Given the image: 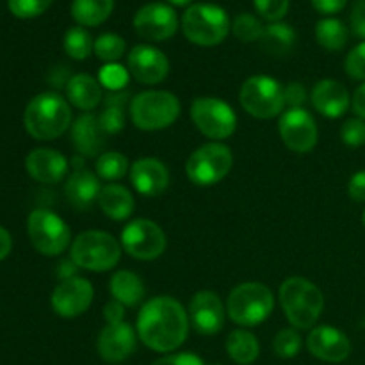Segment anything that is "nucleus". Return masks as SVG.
Listing matches in <instances>:
<instances>
[{
    "mask_svg": "<svg viewBox=\"0 0 365 365\" xmlns=\"http://www.w3.org/2000/svg\"><path fill=\"white\" fill-rule=\"evenodd\" d=\"M134 29L141 38L148 39V41H164L177 32V13L168 4H146L135 13Z\"/></svg>",
    "mask_w": 365,
    "mask_h": 365,
    "instance_id": "4468645a",
    "label": "nucleus"
},
{
    "mask_svg": "<svg viewBox=\"0 0 365 365\" xmlns=\"http://www.w3.org/2000/svg\"><path fill=\"white\" fill-rule=\"evenodd\" d=\"M93 285L81 277L63 280L52 292V309L57 316L73 319L82 316L93 302Z\"/></svg>",
    "mask_w": 365,
    "mask_h": 365,
    "instance_id": "2eb2a0df",
    "label": "nucleus"
},
{
    "mask_svg": "<svg viewBox=\"0 0 365 365\" xmlns=\"http://www.w3.org/2000/svg\"><path fill=\"white\" fill-rule=\"evenodd\" d=\"M27 234L32 246L46 257L64 253L71 241L70 227L56 212L46 209H36L29 214Z\"/></svg>",
    "mask_w": 365,
    "mask_h": 365,
    "instance_id": "1a4fd4ad",
    "label": "nucleus"
},
{
    "mask_svg": "<svg viewBox=\"0 0 365 365\" xmlns=\"http://www.w3.org/2000/svg\"><path fill=\"white\" fill-rule=\"evenodd\" d=\"M191 120L209 139L230 138L237 128V116L227 102L214 96H200L191 106Z\"/></svg>",
    "mask_w": 365,
    "mask_h": 365,
    "instance_id": "9b49d317",
    "label": "nucleus"
},
{
    "mask_svg": "<svg viewBox=\"0 0 365 365\" xmlns=\"http://www.w3.org/2000/svg\"><path fill=\"white\" fill-rule=\"evenodd\" d=\"M152 365H205L203 360L195 353H177V355H168L159 359Z\"/></svg>",
    "mask_w": 365,
    "mask_h": 365,
    "instance_id": "c03bdc74",
    "label": "nucleus"
},
{
    "mask_svg": "<svg viewBox=\"0 0 365 365\" xmlns=\"http://www.w3.org/2000/svg\"><path fill=\"white\" fill-rule=\"evenodd\" d=\"M128 98H130L128 91H116L107 95L103 100V110L98 116V121L107 135L123 130L125 107H127Z\"/></svg>",
    "mask_w": 365,
    "mask_h": 365,
    "instance_id": "c756f323",
    "label": "nucleus"
},
{
    "mask_svg": "<svg viewBox=\"0 0 365 365\" xmlns=\"http://www.w3.org/2000/svg\"><path fill=\"white\" fill-rule=\"evenodd\" d=\"M25 170L41 184H57L68 173V160L52 148H36L25 159Z\"/></svg>",
    "mask_w": 365,
    "mask_h": 365,
    "instance_id": "412c9836",
    "label": "nucleus"
},
{
    "mask_svg": "<svg viewBox=\"0 0 365 365\" xmlns=\"http://www.w3.org/2000/svg\"><path fill=\"white\" fill-rule=\"evenodd\" d=\"M351 106H353V110H355L356 116L360 118V120L365 121V82L362 86H359L355 91V95H353L351 98Z\"/></svg>",
    "mask_w": 365,
    "mask_h": 365,
    "instance_id": "8fccbe9b",
    "label": "nucleus"
},
{
    "mask_svg": "<svg viewBox=\"0 0 365 365\" xmlns=\"http://www.w3.org/2000/svg\"><path fill=\"white\" fill-rule=\"evenodd\" d=\"M348 192H349V198H351L353 202H359V203L365 202V170L356 171V173L349 178Z\"/></svg>",
    "mask_w": 365,
    "mask_h": 365,
    "instance_id": "a18cd8bd",
    "label": "nucleus"
},
{
    "mask_svg": "<svg viewBox=\"0 0 365 365\" xmlns=\"http://www.w3.org/2000/svg\"><path fill=\"white\" fill-rule=\"evenodd\" d=\"M346 73L349 75L355 81H364L365 82V41L356 45L351 52L346 57Z\"/></svg>",
    "mask_w": 365,
    "mask_h": 365,
    "instance_id": "79ce46f5",
    "label": "nucleus"
},
{
    "mask_svg": "<svg viewBox=\"0 0 365 365\" xmlns=\"http://www.w3.org/2000/svg\"><path fill=\"white\" fill-rule=\"evenodd\" d=\"M103 317H106L107 324L123 323L125 307L121 305L120 302H116V299H110V302H107L106 307H103Z\"/></svg>",
    "mask_w": 365,
    "mask_h": 365,
    "instance_id": "de8ad7c7",
    "label": "nucleus"
},
{
    "mask_svg": "<svg viewBox=\"0 0 365 365\" xmlns=\"http://www.w3.org/2000/svg\"><path fill=\"white\" fill-rule=\"evenodd\" d=\"M135 344H138V337H135L134 328L123 321V323L107 324L100 331L96 348L106 362L120 364L135 351Z\"/></svg>",
    "mask_w": 365,
    "mask_h": 365,
    "instance_id": "6ab92c4d",
    "label": "nucleus"
},
{
    "mask_svg": "<svg viewBox=\"0 0 365 365\" xmlns=\"http://www.w3.org/2000/svg\"><path fill=\"white\" fill-rule=\"evenodd\" d=\"M278 132L287 148L298 153L310 152L316 146L319 135L316 120L303 107H292L285 110L278 120Z\"/></svg>",
    "mask_w": 365,
    "mask_h": 365,
    "instance_id": "ddd939ff",
    "label": "nucleus"
},
{
    "mask_svg": "<svg viewBox=\"0 0 365 365\" xmlns=\"http://www.w3.org/2000/svg\"><path fill=\"white\" fill-rule=\"evenodd\" d=\"M189 334L184 307L170 296H157L143 305L138 316V335L146 348L170 353L180 348Z\"/></svg>",
    "mask_w": 365,
    "mask_h": 365,
    "instance_id": "f257e3e1",
    "label": "nucleus"
},
{
    "mask_svg": "<svg viewBox=\"0 0 365 365\" xmlns=\"http://www.w3.org/2000/svg\"><path fill=\"white\" fill-rule=\"evenodd\" d=\"M232 150L223 143H207L191 153L185 171L192 184L209 187L223 180L232 170Z\"/></svg>",
    "mask_w": 365,
    "mask_h": 365,
    "instance_id": "9d476101",
    "label": "nucleus"
},
{
    "mask_svg": "<svg viewBox=\"0 0 365 365\" xmlns=\"http://www.w3.org/2000/svg\"><path fill=\"white\" fill-rule=\"evenodd\" d=\"M7 4H9V11L14 16L29 20V18L45 13L52 6V0H9Z\"/></svg>",
    "mask_w": 365,
    "mask_h": 365,
    "instance_id": "58836bf2",
    "label": "nucleus"
},
{
    "mask_svg": "<svg viewBox=\"0 0 365 365\" xmlns=\"http://www.w3.org/2000/svg\"><path fill=\"white\" fill-rule=\"evenodd\" d=\"M71 260L88 271H109L120 262L121 246L107 232L89 230L78 235L70 248Z\"/></svg>",
    "mask_w": 365,
    "mask_h": 365,
    "instance_id": "0eeeda50",
    "label": "nucleus"
},
{
    "mask_svg": "<svg viewBox=\"0 0 365 365\" xmlns=\"http://www.w3.org/2000/svg\"><path fill=\"white\" fill-rule=\"evenodd\" d=\"M310 2L321 14H335L344 9L348 0H310Z\"/></svg>",
    "mask_w": 365,
    "mask_h": 365,
    "instance_id": "09e8293b",
    "label": "nucleus"
},
{
    "mask_svg": "<svg viewBox=\"0 0 365 365\" xmlns=\"http://www.w3.org/2000/svg\"><path fill=\"white\" fill-rule=\"evenodd\" d=\"M274 309L273 292L260 282H246L230 292L227 302L228 317L239 327H257Z\"/></svg>",
    "mask_w": 365,
    "mask_h": 365,
    "instance_id": "39448f33",
    "label": "nucleus"
},
{
    "mask_svg": "<svg viewBox=\"0 0 365 365\" xmlns=\"http://www.w3.org/2000/svg\"><path fill=\"white\" fill-rule=\"evenodd\" d=\"M232 31H234L235 38L241 39V41L245 43L260 41L264 32V25L262 21L257 16H253V14L241 13L235 16L234 24H232Z\"/></svg>",
    "mask_w": 365,
    "mask_h": 365,
    "instance_id": "c9c22d12",
    "label": "nucleus"
},
{
    "mask_svg": "<svg viewBox=\"0 0 365 365\" xmlns=\"http://www.w3.org/2000/svg\"><path fill=\"white\" fill-rule=\"evenodd\" d=\"M96 175L103 180H120L130 171L128 159L120 152H106L96 160Z\"/></svg>",
    "mask_w": 365,
    "mask_h": 365,
    "instance_id": "f704fd0d",
    "label": "nucleus"
},
{
    "mask_svg": "<svg viewBox=\"0 0 365 365\" xmlns=\"http://www.w3.org/2000/svg\"><path fill=\"white\" fill-rule=\"evenodd\" d=\"M362 223H364V227H365V210H364V214H362Z\"/></svg>",
    "mask_w": 365,
    "mask_h": 365,
    "instance_id": "864d4df0",
    "label": "nucleus"
},
{
    "mask_svg": "<svg viewBox=\"0 0 365 365\" xmlns=\"http://www.w3.org/2000/svg\"><path fill=\"white\" fill-rule=\"evenodd\" d=\"M11 248H13V239L11 234L4 227H0V260L6 259L9 255Z\"/></svg>",
    "mask_w": 365,
    "mask_h": 365,
    "instance_id": "3c124183",
    "label": "nucleus"
},
{
    "mask_svg": "<svg viewBox=\"0 0 365 365\" xmlns=\"http://www.w3.org/2000/svg\"><path fill=\"white\" fill-rule=\"evenodd\" d=\"M125 50H127V43L114 32H106V34L98 36L95 39V46H93L96 57L107 64L118 63L125 56Z\"/></svg>",
    "mask_w": 365,
    "mask_h": 365,
    "instance_id": "72a5a7b5",
    "label": "nucleus"
},
{
    "mask_svg": "<svg viewBox=\"0 0 365 365\" xmlns=\"http://www.w3.org/2000/svg\"><path fill=\"white\" fill-rule=\"evenodd\" d=\"M351 29L355 36L365 39V0H356L351 11Z\"/></svg>",
    "mask_w": 365,
    "mask_h": 365,
    "instance_id": "49530a36",
    "label": "nucleus"
},
{
    "mask_svg": "<svg viewBox=\"0 0 365 365\" xmlns=\"http://www.w3.org/2000/svg\"><path fill=\"white\" fill-rule=\"evenodd\" d=\"M257 13L267 21H280L289 11V0H253Z\"/></svg>",
    "mask_w": 365,
    "mask_h": 365,
    "instance_id": "ea45409f",
    "label": "nucleus"
},
{
    "mask_svg": "<svg viewBox=\"0 0 365 365\" xmlns=\"http://www.w3.org/2000/svg\"><path fill=\"white\" fill-rule=\"evenodd\" d=\"M316 38L323 48L337 52V50L344 48L348 43L349 31L337 18H323L316 25Z\"/></svg>",
    "mask_w": 365,
    "mask_h": 365,
    "instance_id": "2f4dec72",
    "label": "nucleus"
},
{
    "mask_svg": "<svg viewBox=\"0 0 365 365\" xmlns=\"http://www.w3.org/2000/svg\"><path fill=\"white\" fill-rule=\"evenodd\" d=\"M284 98L285 106H289V109H292V107H302L307 100L305 86L299 84V82H289L284 88Z\"/></svg>",
    "mask_w": 365,
    "mask_h": 365,
    "instance_id": "37998d69",
    "label": "nucleus"
},
{
    "mask_svg": "<svg viewBox=\"0 0 365 365\" xmlns=\"http://www.w3.org/2000/svg\"><path fill=\"white\" fill-rule=\"evenodd\" d=\"M227 353L235 364L250 365L259 359V341L250 331L234 330L227 339Z\"/></svg>",
    "mask_w": 365,
    "mask_h": 365,
    "instance_id": "7c9ffc66",
    "label": "nucleus"
},
{
    "mask_svg": "<svg viewBox=\"0 0 365 365\" xmlns=\"http://www.w3.org/2000/svg\"><path fill=\"white\" fill-rule=\"evenodd\" d=\"M166 234L150 220H135L121 232V246L135 260H155L166 250Z\"/></svg>",
    "mask_w": 365,
    "mask_h": 365,
    "instance_id": "f8f14e48",
    "label": "nucleus"
},
{
    "mask_svg": "<svg viewBox=\"0 0 365 365\" xmlns=\"http://www.w3.org/2000/svg\"><path fill=\"white\" fill-rule=\"evenodd\" d=\"M98 82L103 88L110 89L113 93L123 91L125 86L128 84V71L121 64H106L98 73Z\"/></svg>",
    "mask_w": 365,
    "mask_h": 365,
    "instance_id": "4c0bfd02",
    "label": "nucleus"
},
{
    "mask_svg": "<svg viewBox=\"0 0 365 365\" xmlns=\"http://www.w3.org/2000/svg\"><path fill=\"white\" fill-rule=\"evenodd\" d=\"M189 317L195 330L202 335L220 334L225 324V307L220 296L212 291H200L192 296Z\"/></svg>",
    "mask_w": 365,
    "mask_h": 365,
    "instance_id": "a211bd4d",
    "label": "nucleus"
},
{
    "mask_svg": "<svg viewBox=\"0 0 365 365\" xmlns=\"http://www.w3.org/2000/svg\"><path fill=\"white\" fill-rule=\"evenodd\" d=\"M66 96L81 110H93L102 102V86L88 73H77L68 78Z\"/></svg>",
    "mask_w": 365,
    "mask_h": 365,
    "instance_id": "393cba45",
    "label": "nucleus"
},
{
    "mask_svg": "<svg viewBox=\"0 0 365 365\" xmlns=\"http://www.w3.org/2000/svg\"><path fill=\"white\" fill-rule=\"evenodd\" d=\"M184 36L198 46H216L230 31V18L223 7L216 4H195L182 16Z\"/></svg>",
    "mask_w": 365,
    "mask_h": 365,
    "instance_id": "20e7f679",
    "label": "nucleus"
},
{
    "mask_svg": "<svg viewBox=\"0 0 365 365\" xmlns=\"http://www.w3.org/2000/svg\"><path fill=\"white\" fill-rule=\"evenodd\" d=\"M166 2L171 4V6L184 7V6H189V4H191V0H166Z\"/></svg>",
    "mask_w": 365,
    "mask_h": 365,
    "instance_id": "603ef678",
    "label": "nucleus"
},
{
    "mask_svg": "<svg viewBox=\"0 0 365 365\" xmlns=\"http://www.w3.org/2000/svg\"><path fill=\"white\" fill-rule=\"evenodd\" d=\"M212 365H221V364H212Z\"/></svg>",
    "mask_w": 365,
    "mask_h": 365,
    "instance_id": "5fc2aeb1",
    "label": "nucleus"
},
{
    "mask_svg": "<svg viewBox=\"0 0 365 365\" xmlns=\"http://www.w3.org/2000/svg\"><path fill=\"white\" fill-rule=\"evenodd\" d=\"M106 138L107 134L100 125L98 116L91 113H82L71 127V141L81 157L98 155L106 146Z\"/></svg>",
    "mask_w": 365,
    "mask_h": 365,
    "instance_id": "5701e85b",
    "label": "nucleus"
},
{
    "mask_svg": "<svg viewBox=\"0 0 365 365\" xmlns=\"http://www.w3.org/2000/svg\"><path fill=\"white\" fill-rule=\"evenodd\" d=\"M130 182L139 195L159 196L170 185V173L159 159L143 157L132 164Z\"/></svg>",
    "mask_w": 365,
    "mask_h": 365,
    "instance_id": "aec40b11",
    "label": "nucleus"
},
{
    "mask_svg": "<svg viewBox=\"0 0 365 365\" xmlns=\"http://www.w3.org/2000/svg\"><path fill=\"white\" fill-rule=\"evenodd\" d=\"M280 305L296 330L316 327L324 309V296L316 284L302 277L287 278L280 285Z\"/></svg>",
    "mask_w": 365,
    "mask_h": 365,
    "instance_id": "f03ea898",
    "label": "nucleus"
},
{
    "mask_svg": "<svg viewBox=\"0 0 365 365\" xmlns=\"http://www.w3.org/2000/svg\"><path fill=\"white\" fill-rule=\"evenodd\" d=\"M114 0H73L71 16L81 27H96L110 16Z\"/></svg>",
    "mask_w": 365,
    "mask_h": 365,
    "instance_id": "cd10ccee",
    "label": "nucleus"
},
{
    "mask_svg": "<svg viewBox=\"0 0 365 365\" xmlns=\"http://www.w3.org/2000/svg\"><path fill=\"white\" fill-rule=\"evenodd\" d=\"M241 106L250 116L259 120H271L280 116L284 110L285 98L280 82L267 75L250 77L239 91Z\"/></svg>",
    "mask_w": 365,
    "mask_h": 365,
    "instance_id": "6e6552de",
    "label": "nucleus"
},
{
    "mask_svg": "<svg viewBox=\"0 0 365 365\" xmlns=\"http://www.w3.org/2000/svg\"><path fill=\"white\" fill-rule=\"evenodd\" d=\"M296 43V32L291 25L282 24V21H273L267 27H264L262 38H260V46L264 52L271 56H285L292 50Z\"/></svg>",
    "mask_w": 365,
    "mask_h": 365,
    "instance_id": "c85d7f7f",
    "label": "nucleus"
},
{
    "mask_svg": "<svg viewBox=\"0 0 365 365\" xmlns=\"http://www.w3.org/2000/svg\"><path fill=\"white\" fill-rule=\"evenodd\" d=\"M70 103L57 93H41L25 107V130L39 141L59 138L70 128Z\"/></svg>",
    "mask_w": 365,
    "mask_h": 365,
    "instance_id": "7ed1b4c3",
    "label": "nucleus"
},
{
    "mask_svg": "<svg viewBox=\"0 0 365 365\" xmlns=\"http://www.w3.org/2000/svg\"><path fill=\"white\" fill-rule=\"evenodd\" d=\"M93 46H95V41H93L91 34L81 25L68 29L66 34H64V52L71 59H88L93 52Z\"/></svg>",
    "mask_w": 365,
    "mask_h": 365,
    "instance_id": "473e14b6",
    "label": "nucleus"
},
{
    "mask_svg": "<svg viewBox=\"0 0 365 365\" xmlns=\"http://www.w3.org/2000/svg\"><path fill=\"white\" fill-rule=\"evenodd\" d=\"M312 103L323 116L335 120L348 113L351 106V96L341 82L334 78H323L312 89Z\"/></svg>",
    "mask_w": 365,
    "mask_h": 365,
    "instance_id": "4be33fe9",
    "label": "nucleus"
},
{
    "mask_svg": "<svg viewBox=\"0 0 365 365\" xmlns=\"http://www.w3.org/2000/svg\"><path fill=\"white\" fill-rule=\"evenodd\" d=\"M109 291L113 299L123 307H138L145 298V285L141 278L127 269L116 271L109 282Z\"/></svg>",
    "mask_w": 365,
    "mask_h": 365,
    "instance_id": "bb28decb",
    "label": "nucleus"
},
{
    "mask_svg": "<svg viewBox=\"0 0 365 365\" xmlns=\"http://www.w3.org/2000/svg\"><path fill=\"white\" fill-rule=\"evenodd\" d=\"M341 138L344 145L351 148H359L365 145V121L360 118H351L341 128Z\"/></svg>",
    "mask_w": 365,
    "mask_h": 365,
    "instance_id": "a19ab883",
    "label": "nucleus"
},
{
    "mask_svg": "<svg viewBox=\"0 0 365 365\" xmlns=\"http://www.w3.org/2000/svg\"><path fill=\"white\" fill-rule=\"evenodd\" d=\"M180 114V102L170 91L139 93L130 102V118L139 130L155 132L170 127Z\"/></svg>",
    "mask_w": 365,
    "mask_h": 365,
    "instance_id": "423d86ee",
    "label": "nucleus"
},
{
    "mask_svg": "<svg viewBox=\"0 0 365 365\" xmlns=\"http://www.w3.org/2000/svg\"><path fill=\"white\" fill-rule=\"evenodd\" d=\"M102 191L98 175L86 168H77L64 184V195L70 205L77 210L91 209L93 203L98 202V195Z\"/></svg>",
    "mask_w": 365,
    "mask_h": 365,
    "instance_id": "b1692460",
    "label": "nucleus"
},
{
    "mask_svg": "<svg viewBox=\"0 0 365 365\" xmlns=\"http://www.w3.org/2000/svg\"><path fill=\"white\" fill-rule=\"evenodd\" d=\"M307 348L316 359L323 360V362L339 364L344 362L349 356L351 342H349L348 335L342 334L341 330L323 324V327L312 328L307 337Z\"/></svg>",
    "mask_w": 365,
    "mask_h": 365,
    "instance_id": "f3484780",
    "label": "nucleus"
},
{
    "mask_svg": "<svg viewBox=\"0 0 365 365\" xmlns=\"http://www.w3.org/2000/svg\"><path fill=\"white\" fill-rule=\"evenodd\" d=\"M98 205L107 217L114 221H123L132 216L135 203L127 187L120 184H107L100 191Z\"/></svg>",
    "mask_w": 365,
    "mask_h": 365,
    "instance_id": "a878e982",
    "label": "nucleus"
},
{
    "mask_svg": "<svg viewBox=\"0 0 365 365\" xmlns=\"http://www.w3.org/2000/svg\"><path fill=\"white\" fill-rule=\"evenodd\" d=\"M273 349L280 359H294L302 351V337L294 328H285L274 337Z\"/></svg>",
    "mask_w": 365,
    "mask_h": 365,
    "instance_id": "e433bc0d",
    "label": "nucleus"
},
{
    "mask_svg": "<svg viewBox=\"0 0 365 365\" xmlns=\"http://www.w3.org/2000/svg\"><path fill=\"white\" fill-rule=\"evenodd\" d=\"M128 71L141 84H159L170 73V61L155 46L138 45L128 53Z\"/></svg>",
    "mask_w": 365,
    "mask_h": 365,
    "instance_id": "dca6fc26",
    "label": "nucleus"
}]
</instances>
